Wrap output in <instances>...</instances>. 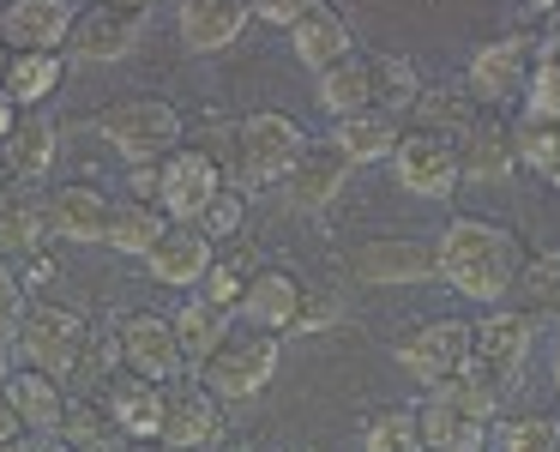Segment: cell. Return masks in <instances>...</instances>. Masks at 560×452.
<instances>
[{"instance_id":"obj_1","label":"cell","mask_w":560,"mask_h":452,"mask_svg":"<svg viewBox=\"0 0 560 452\" xmlns=\"http://www.w3.org/2000/svg\"><path fill=\"white\" fill-rule=\"evenodd\" d=\"M434 266H440V283L458 290L464 302H506V295L518 290L530 254H524V242L506 223L452 218L446 235L434 242Z\"/></svg>"},{"instance_id":"obj_2","label":"cell","mask_w":560,"mask_h":452,"mask_svg":"<svg viewBox=\"0 0 560 452\" xmlns=\"http://www.w3.org/2000/svg\"><path fill=\"white\" fill-rule=\"evenodd\" d=\"M97 134L139 170V163H163V158L182 151L175 146V139H182V115L158 97H127V103H109V109L97 115Z\"/></svg>"},{"instance_id":"obj_3","label":"cell","mask_w":560,"mask_h":452,"mask_svg":"<svg viewBox=\"0 0 560 452\" xmlns=\"http://www.w3.org/2000/svg\"><path fill=\"white\" fill-rule=\"evenodd\" d=\"M85 344H91V326L73 314V308H61V302H31V308H25V326H19V338H13V350L25 356V368H37V374L73 380Z\"/></svg>"},{"instance_id":"obj_4","label":"cell","mask_w":560,"mask_h":452,"mask_svg":"<svg viewBox=\"0 0 560 452\" xmlns=\"http://www.w3.org/2000/svg\"><path fill=\"white\" fill-rule=\"evenodd\" d=\"M235 151H242L235 194H242V187H271V182H290V170L302 163V151H307V134L290 121V115L266 109V115L235 121Z\"/></svg>"},{"instance_id":"obj_5","label":"cell","mask_w":560,"mask_h":452,"mask_svg":"<svg viewBox=\"0 0 560 452\" xmlns=\"http://www.w3.org/2000/svg\"><path fill=\"white\" fill-rule=\"evenodd\" d=\"M278 356H283L278 332H230V344L199 368V386H206L211 398H223V404H242V398H254V392L271 386Z\"/></svg>"},{"instance_id":"obj_6","label":"cell","mask_w":560,"mask_h":452,"mask_svg":"<svg viewBox=\"0 0 560 452\" xmlns=\"http://www.w3.org/2000/svg\"><path fill=\"white\" fill-rule=\"evenodd\" d=\"M470 350H476V326H470V320L440 314V320L416 326L410 338L398 344V368L434 392V386H446L452 374H464V368H470Z\"/></svg>"},{"instance_id":"obj_7","label":"cell","mask_w":560,"mask_h":452,"mask_svg":"<svg viewBox=\"0 0 560 452\" xmlns=\"http://www.w3.org/2000/svg\"><path fill=\"white\" fill-rule=\"evenodd\" d=\"M536 55H542V43H536V37L482 43V49L470 55V67H464V97H470L476 109H500V103H512V91L530 85Z\"/></svg>"},{"instance_id":"obj_8","label":"cell","mask_w":560,"mask_h":452,"mask_svg":"<svg viewBox=\"0 0 560 452\" xmlns=\"http://www.w3.org/2000/svg\"><path fill=\"white\" fill-rule=\"evenodd\" d=\"M115 338H121V362L133 368L139 380H151V386H175V380H182L187 356H182V338H175V320L127 314Z\"/></svg>"},{"instance_id":"obj_9","label":"cell","mask_w":560,"mask_h":452,"mask_svg":"<svg viewBox=\"0 0 560 452\" xmlns=\"http://www.w3.org/2000/svg\"><path fill=\"white\" fill-rule=\"evenodd\" d=\"M223 187H230V182H223L218 163H211L199 146H182L175 158H163V199H158V211L170 223H199V211H206Z\"/></svg>"},{"instance_id":"obj_10","label":"cell","mask_w":560,"mask_h":452,"mask_svg":"<svg viewBox=\"0 0 560 452\" xmlns=\"http://www.w3.org/2000/svg\"><path fill=\"white\" fill-rule=\"evenodd\" d=\"M73 25L79 13L67 0H13V7H0V43L13 55H61Z\"/></svg>"},{"instance_id":"obj_11","label":"cell","mask_w":560,"mask_h":452,"mask_svg":"<svg viewBox=\"0 0 560 452\" xmlns=\"http://www.w3.org/2000/svg\"><path fill=\"white\" fill-rule=\"evenodd\" d=\"M392 170H398V187H410L416 199H452L464 182L458 146H452V139H434V134H404Z\"/></svg>"},{"instance_id":"obj_12","label":"cell","mask_w":560,"mask_h":452,"mask_svg":"<svg viewBox=\"0 0 560 452\" xmlns=\"http://www.w3.org/2000/svg\"><path fill=\"white\" fill-rule=\"evenodd\" d=\"M536 350V320L530 314H512V308H494V314L476 326V350L470 362L494 380H518V368L530 362Z\"/></svg>"},{"instance_id":"obj_13","label":"cell","mask_w":560,"mask_h":452,"mask_svg":"<svg viewBox=\"0 0 560 452\" xmlns=\"http://www.w3.org/2000/svg\"><path fill=\"white\" fill-rule=\"evenodd\" d=\"M302 308H307V290L295 271H278V266H259L242 290V320L254 332H290L302 326Z\"/></svg>"},{"instance_id":"obj_14","label":"cell","mask_w":560,"mask_h":452,"mask_svg":"<svg viewBox=\"0 0 560 452\" xmlns=\"http://www.w3.org/2000/svg\"><path fill=\"white\" fill-rule=\"evenodd\" d=\"M211 242L194 230V223H170L163 230V242L145 254V271L151 283H163V290H199V283L211 278Z\"/></svg>"},{"instance_id":"obj_15","label":"cell","mask_w":560,"mask_h":452,"mask_svg":"<svg viewBox=\"0 0 560 452\" xmlns=\"http://www.w3.org/2000/svg\"><path fill=\"white\" fill-rule=\"evenodd\" d=\"M218 398H211L199 380H175V386H163V440L158 447L170 452H194L206 447L211 434H218Z\"/></svg>"},{"instance_id":"obj_16","label":"cell","mask_w":560,"mask_h":452,"mask_svg":"<svg viewBox=\"0 0 560 452\" xmlns=\"http://www.w3.org/2000/svg\"><path fill=\"white\" fill-rule=\"evenodd\" d=\"M103 410H109V422L121 428L127 447H158L163 440V386H151V380L115 374L109 392H103Z\"/></svg>"},{"instance_id":"obj_17","label":"cell","mask_w":560,"mask_h":452,"mask_svg":"<svg viewBox=\"0 0 560 452\" xmlns=\"http://www.w3.org/2000/svg\"><path fill=\"white\" fill-rule=\"evenodd\" d=\"M7 404L19 410V422H25V434H37V440H61V428H67V410H73V398L61 392V380H49V374H37V368H19L13 380H7Z\"/></svg>"},{"instance_id":"obj_18","label":"cell","mask_w":560,"mask_h":452,"mask_svg":"<svg viewBox=\"0 0 560 452\" xmlns=\"http://www.w3.org/2000/svg\"><path fill=\"white\" fill-rule=\"evenodd\" d=\"M109 223H115V206L103 187L91 182H67L49 194V230L61 242H109Z\"/></svg>"},{"instance_id":"obj_19","label":"cell","mask_w":560,"mask_h":452,"mask_svg":"<svg viewBox=\"0 0 560 452\" xmlns=\"http://www.w3.org/2000/svg\"><path fill=\"white\" fill-rule=\"evenodd\" d=\"M139 25H145V7H91L73 25V55L79 61H121L139 43Z\"/></svg>"},{"instance_id":"obj_20","label":"cell","mask_w":560,"mask_h":452,"mask_svg":"<svg viewBox=\"0 0 560 452\" xmlns=\"http://www.w3.org/2000/svg\"><path fill=\"white\" fill-rule=\"evenodd\" d=\"M290 49H295V61H302V67L331 73V67H343L355 55V37H350V25H343L338 7H307L302 25L290 31Z\"/></svg>"},{"instance_id":"obj_21","label":"cell","mask_w":560,"mask_h":452,"mask_svg":"<svg viewBox=\"0 0 560 452\" xmlns=\"http://www.w3.org/2000/svg\"><path fill=\"white\" fill-rule=\"evenodd\" d=\"M247 19H254V7H242V0H182L175 25H182V43L194 55H218L242 37Z\"/></svg>"},{"instance_id":"obj_22","label":"cell","mask_w":560,"mask_h":452,"mask_svg":"<svg viewBox=\"0 0 560 452\" xmlns=\"http://www.w3.org/2000/svg\"><path fill=\"white\" fill-rule=\"evenodd\" d=\"M458 170H464V182H470V187H500V182H512V170H518V146H512V127H500V121H476L470 134H464Z\"/></svg>"},{"instance_id":"obj_23","label":"cell","mask_w":560,"mask_h":452,"mask_svg":"<svg viewBox=\"0 0 560 452\" xmlns=\"http://www.w3.org/2000/svg\"><path fill=\"white\" fill-rule=\"evenodd\" d=\"M343 170L350 163L338 158V146H307L302 151V163L290 170V182H283V199H290L295 211H319V206H331L338 199V187H343Z\"/></svg>"},{"instance_id":"obj_24","label":"cell","mask_w":560,"mask_h":452,"mask_svg":"<svg viewBox=\"0 0 560 452\" xmlns=\"http://www.w3.org/2000/svg\"><path fill=\"white\" fill-rule=\"evenodd\" d=\"M355 271L368 283H422V278H440L434 266V247L422 242H374L355 254Z\"/></svg>"},{"instance_id":"obj_25","label":"cell","mask_w":560,"mask_h":452,"mask_svg":"<svg viewBox=\"0 0 560 452\" xmlns=\"http://www.w3.org/2000/svg\"><path fill=\"white\" fill-rule=\"evenodd\" d=\"M416 422H422L428 452H488V440H494V428H488V422L452 410L446 398H434V392H428V404L416 410Z\"/></svg>"},{"instance_id":"obj_26","label":"cell","mask_w":560,"mask_h":452,"mask_svg":"<svg viewBox=\"0 0 560 452\" xmlns=\"http://www.w3.org/2000/svg\"><path fill=\"white\" fill-rule=\"evenodd\" d=\"M331 146H338L343 163H386V158H398L404 134H398L392 115L368 109V115H350V121L331 127Z\"/></svg>"},{"instance_id":"obj_27","label":"cell","mask_w":560,"mask_h":452,"mask_svg":"<svg viewBox=\"0 0 560 452\" xmlns=\"http://www.w3.org/2000/svg\"><path fill=\"white\" fill-rule=\"evenodd\" d=\"M230 320H235V314L211 308L206 295H194V302H182V308H175V338H182L187 368H206L211 356H218L223 344H230Z\"/></svg>"},{"instance_id":"obj_28","label":"cell","mask_w":560,"mask_h":452,"mask_svg":"<svg viewBox=\"0 0 560 452\" xmlns=\"http://www.w3.org/2000/svg\"><path fill=\"white\" fill-rule=\"evenodd\" d=\"M49 235H55L49 206H37L31 187H7V194H0V247H7V254H37Z\"/></svg>"},{"instance_id":"obj_29","label":"cell","mask_w":560,"mask_h":452,"mask_svg":"<svg viewBox=\"0 0 560 452\" xmlns=\"http://www.w3.org/2000/svg\"><path fill=\"white\" fill-rule=\"evenodd\" d=\"M319 109L338 115V121H350V115H368L374 109V73H368L362 55H350L343 67H331V73H319Z\"/></svg>"},{"instance_id":"obj_30","label":"cell","mask_w":560,"mask_h":452,"mask_svg":"<svg viewBox=\"0 0 560 452\" xmlns=\"http://www.w3.org/2000/svg\"><path fill=\"white\" fill-rule=\"evenodd\" d=\"M49 158H55V127L43 121V115H25L19 134L0 146V175H13V182H37V175L49 170Z\"/></svg>"},{"instance_id":"obj_31","label":"cell","mask_w":560,"mask_h":452,"mask_svg":"<svg viewBox=\"0 0 560 452\" xmlns=\"http://www.w3.org/2000/svg\"><path fill=\"white\" fill-rule=\"evenodd\" d=\"M476 121H482V115H476V103L464 97V91H422V97H416V134L464 139Z\"/></svg>"},{"instance_id":"obj_32","label":"cell","mask_w":560,"mask_h":452,"mask_svg":"<svg viewBox=\"0 0 560 452\" xmlns=\"http://www.w3.org/2000/svg\"><path fill=\"white\" fill-rule=\"evenodd\" d=\"M67 61L61 55H13V67H7V97L19 103V109H37L43 97H55V85H61Z\"/></svg>"},{"instance_id":"obj_33","label":"cell","mask_w":560,"mask_h":452,"mask_svg":"<svg viewBox=\"0 0 560 452\" xmlns=\"http://www.w3.org/2000/svg\"><path fill=\"white\" fill-rule=\"evenodd\" d=\"M434 398H446L452 410L476 416V422H488V428L500 422V380H494V374H482L476 362L464 368V374H452L446 386H434Z\"/></svg>"},{"instance_id":"obj_34","label":"cell","mask_w":560,"mask_h":452,"mask_svg":"<svg viewBox=\"0 0 560 452\" xmlns=\"http://www.w3.org/2000/svg\"><path fill=\"white\" fill-rule=\"evenodd\" d=\"M368 73H374V109L398 121V109H416L422 85H416V67L398 55H368Z\"/></svg>"},{"instance_id":"obj_35","label":"cell","mask_w":560,"mask_h":452,"mask_svg":"<svg viewBox=\"0 0 560 452\" xmlns=\"http://www.w3.org/2000/svg\"><path fill=\"white\" fill-rule=\"evenodd\" d=\"M163 230H170V218H163L158 206H133V199H127V206H115L109 247H115V254H139V259H145L151 247L163 242Z\"/></svg>"},{"instance_id":"obj_36","label":"cell","mask_w":560,"mask_h":452,"mask_svg":"<svg viewBox=\"0 0 560 452\" xmlns=\"http://www.w3.org/2000/svg\"><path fill=\"white\" fill-rule=\"evenodd\" d=\"M494 452H560V422L555 416H506L494 422Z\"/></svg>"},{"instance_id":"obj_37","label":"cell","mask_w":560,"mask_h":452,"mask_svg":"<svg viewBox=\"0 0 560 452\" xmlns=\"http://www.w3.org/2000/svg\"><path fill=\"white\" fill-rule=\"evenodd\" d=\"M512 146H518V163L536 175H548V182H560V127L548 121H530L524 115L518 127H512Z\"/></svg>"},{"instance_id":"obj_38","label":"cell","mask_w":560,"mask_h":452,"mask_svg":"<svg viewBox=\"0 0 560 452\" xmlns=\"http://www.w3.org/2000/svg\"><path fill=\"white\" fill-rule=\"evenodd\" d=\"M524 115L560 127V55L548 49V43H542V55H536V67H530V85H524Z\"/></svg>"},{"instance_id":"obj_39","label":"cell","mask_w":560,"mask_h":452,"mask_svg":"<svg viewBox=\"0 0 560 452\" xmlns=\"http://www.w3.org/2000/svg\"><path fill=\"white\" fill-rule=\"evenodd\" d=\"M518 314H530V320H555V308H560V259L555 254H542V259H530L524 266V278H518Z\"/></svg>"},{"instance_id":"obj_40","label":"cell","mask_w":560,"mask_h":452,"mask_svg":"<svg viewBox=\"0 0 560 452\" xmlns=\"http://www.w3.org/2000/svg\"><path fill=\"white\" fill-rule=\"evenodd\" d=\"M362 447L368 452H428V440H422L416 410H380V416H368Z\"/></svg>"},{"instance_id":"obj_41","label":"cell","mask_w":560,"mask_h":452,"mask_svg":"<svg viewBox=\"0 0 560 452\" xmlns=\"http://www.w3.org/2000/svg\"><path fill=\"white\" fill-rule=\"evenodd\" d=\"M242 223H247V199L235 194V187H223V194L211 199L206 211H199V223H194V230L206 235V242H218V235L230 242V235H242Z\"/></svg>"},{"instance_id":"obj_42","label":"cell","mask_w":560,"mask_h":452,"mask_svg":"<svg viewBox=\"0 0 560 452\" xmlns=\"http://www.w3.org/2000/svg\"><path fill=\"white\" fill-rule=\"evenodd\" d=\"M242 290H247V278L235 266H223V259L211 266V278L199 283V295H206L211 308H223V314H242Z\"/></svg>"},{"instance_id":"obj_43","label":"cell","mask_w":560,"mask_h":452,"mask_svg":"<svg viewBox=\"0 0 560 452\" xmlns=\"http://www.w3.org/2000/svg\"><path fill=\"white\" fill-rule=\"evenodd\" d=\"M19 326H25V290H19L13 266L0 259V344H13Z\"/></svg>"},{"instance_id":"obj_44","label":"cell","mask_w":560,"mask_h":452,"mask_svg":"<svg viewBox=\"0 0 560 452\" xmlns=\"http://www.w3.org/2000/svg\"><path fill=\"white\" fill-rule=\"evenodd\" d=\"M302 13H307V7H295V0H259V7H254V19H266V25H283V31L302 25Z\"/></svg>"},{"instance_id":"obj_45","label":"cell","mask_w":560,"mask_h":452,"mask_svg":"<svg viewBox=\"0 0 560 452\" xmlns=\"http://www.w3.org/2000/svg\"><path fill=\"white\" fill-rule=\"evenodd\" d=\"M7 440H25V422H19V410L7 404V392H0V447Z\"/></svg>"},{"instance_id":"obj_46","label":"cell","mask_w":560,"mask_h":452,"mask_svg":"<svg viewBox=\"0 0 560 452\" xmlns=\"http://www.w3.org/2000/svg\"><path fill=\"white\" fill-rule=\"evenodd\" d=\"M19 121H25V115H19V103L7 97V91H0V146H7V139L19 134Z\"/></svg>"},{"instance_id":"obj_47","label":"cell","mask_w":560,"mask_h":452,"mask_svg":"<svg viewBox=\"0 0 560 452\" xmlns=\"http://www.w3.org/2000/svg\"><path fill=\"white\" fill-rule=\"evenodd\" d=\"M13 374H19V368H13V344H0V386H7Z\"/></svg>"},{"instance_id":"obj_48","label":"cell","mask_w":560,"mask_h":452,"mask_svg":"<svg viewBox=\"0 0 560 452\" xmlns=\"http://www.w3.org/2000/svg\"><path fill=\"white\" fill-rule=\"evenodd\" d=\"M7 67H13V49H7V43H0V85H7Z\"/></svg>"},{"instance_id":"obj_49","label":"cell","mask_w":560,"mask_h":452,"mask_svg":"<svg viewBox=\"0 0 560 452\" xmlns=\"http://www.w3.org/2000/svg\"><path fill=\"white\" fill-rule=\"evenodd\" d=\"M0 452H37V447H31V434H25V440H7Z\"/></svg>"},{"instance_id":"obj_50","label":"cell","mask_w":560,"mask_h":452,"mask_svg":"<svg viewBox=\"0 0 560 452\" xmlns=\"http://www.w3.org/2000/svg\"><path fill=\"white\" fill-rule=\"evenodd\" d=\"M548 374H555V398H560V344H555V368H548Z\"/></svg>"},{"instance_id":"obj_51","label":"cell","mask_w":560,"mask_h":452,"mask_svg":"<svg viewBox=\"0 0 560 452\" xmlns=\"http://www.w3.org/2000/svg\"><path fill=\"white\" fill-rule=\"evenodd\" d=\"M127 452H170V447H127Z\"/></svg>"},{"instance_id":"obj_52","label":"cell","mask_w":560,"mask_h":452,"mask_svg":"<svg viewBox=\"0 0 560 452\" xmlns=\"http://www.w3.org/2000/svg\"><path fill=\"white\" fill-rule=\"evenodd\" d=\"M548 49H555V55H560V37H548Z\"/></svg>"},{"instance_id":"obj_53","label":"cell","mask_w":560,"mask_h":452,"mask_svg":"<svg viewBox=\"0 0 560 452\" xmlns=\"http://www.w3.org/2000/svg\"><path fill=\"white\" fill-rule=\"evenodd\" d=\"M555 320H560V308H555Z\"/></svg>"}]
</instances>
